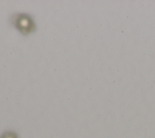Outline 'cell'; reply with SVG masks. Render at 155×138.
I'll use <instances>...</instances> for the list:
<instances>
[{"instance_id": "1", "label": "cell", "mask_w": 155, "mask_h": 138, "mask_svg": "<svg viewBox=\"0 0 155 138\" xmlns=\"http://www.w3.org/2000/svg\"><path fill=\"white\" fill-rule=\"evenodd\" d=\"M15 27L23 34H28L35 29L33 19L26 14L16 15L13 19Z\"/></svg>"}, {"instance_id": "2", "label": "cell", "mask_w": 155, "mask_h": 138, "mask_svg": "<svg viewBox=\"0 0 155 138\" xmlns=\"http://www.w3.org/2000/svg\"><path fill=\"white\" fill-rule=\"evenodd\" d=\"M0 138H17L15 133L13 132H6L4 133Z\"/></svg>"}]
</instances>
